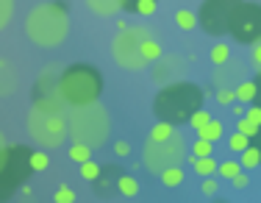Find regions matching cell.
<instances>
[{
    "label": "cell",
    "mask_w": 261,
    "mask_h": 203,
    "mask_svg": "<svg viewBox=\"0 0 261 203\" xmlns=\"http://www.w3.org/2000/svg\"><path fill=\"white\" fill-rule=\"evenodd\" d=\"M242 75H245V64H242L239 59H228L225 64H220V67H214V84H217V89L220 87H236V84L242 81Z\"/></svg>",
    "instance_id": "11"
},
{
    "label": "cell",
    "mask_w": 261,
    "mask_h": 203,
    "mask_svg": "<svg viewBox=\"0 0 261 203\" xmlns=\"http://www.w3.org/2000/svg\"><path fill=\"white\" fill-rule=\"evenodd\" d=\"M117 175H120V170H114V167H100V175L92 181V184L97 187V195H111Z\"/></svg>",
    "instance_id": "15"
},
{
    "label": "cell",
    "mask_w": 261,
    "mask_h": 203,
    "mask_svg": "<svg viewBox=\"0 0 261 203\" xmlns=\"http://www.w3.org/2000/svg\"><path fill=\"white\" fill-rule=\"evenodd\" d=\"M253 142L258 145V150H261V125H258V131H256V137H253Z\"/></svg>",
    "instance_id": "45"
},
{
    "label": "cell",
    "mask_w": 261,
    "mask_h": 203,
    "mask_svg": "<svg viewBox=\"0 0 261 203\" xmlns=\"http://www.w3.org/2000/svg\"><path fill=\"white\" fill-rule=\"evenodd\" d=\"M228 34H231L236 42H242V45H253L256 39H261V3L242 0V3L236 6L233 17H231Z\"/></svg>",
    "instance_id": "10"
},
{
    "label": "cell",
    "mask_w": 261,
    "mask_h": 203,
    "mask_svg": "<svg viewBox=\"0 0 261 203\" xmlns=\"http://www.w3.org/2000/svg\"><path fill=\"white\" fill-rule=\"evenodd\" d=\"M86 6H89V11L97 17H111V14L120 11V0H86Z\"/></svg>",
    "instance_id": "22"
},
{
    "label": "cell",
    "mask_w": 261,
    "mask_h": 203,
    "mask_svg": "<svg viewBox=\"0 0 261 203\" xmlns=\"http://www.w3.org/2000/svg\"><path fill=\"white\" fill-rule=\"evenodd\" d=\"M109 134H111V120L103 103L92 100L84 103V106H72V112L67 114V137H72V142L100 147L109 142Z\"/></svg>",
    "instance_id": "4"
},
{
    "label": "cell",
    "mask_w": 261,
    "mask_h": 203,
    "mask_svg": "<svg viewBox=\"0 0 261 203\" xmlns=\"http://www.w3.org/2000/svg\"><path fill=\"white\" fill-rule=\"evenodd\" d=\"M25 131L36 145L42 147H59L67 139V114L64 100L59 95H39V100L31 106L25 117Z\"/></svg>",
    "instance_id": "1"
},
{
    "label": "cell",
    "mask_w": 261,
    "mask_h": 203,
    "mask_svg": "<svg viewBox=\"0 0 261 203\" xmlns=\"http://www.w3.org/2000/svg\"><path fill=\"white\" fill-rule=\"evenodd\" d=\"M172 134H175V125L167 120H159L156 125L150 128V134H147V139H153V142H164V139H170Z\"/></svg>",
    "instance_id": "24"
},
{
    "label": "cell",
    "mask_w": 261,
    "mask_h": 203,
    "mask_svg": "<svg viewBox=\"0 0 261 203\" xmlns=\"http://www.w3.org/2000/svg\"><path fill=\"white\" fill-rule=\"evenodd\" d=\"M236 131H242L245 137L253 139V137H256V131H258V125H256V122H250L245 114H242V117H236Z\"/></svg>",
    "instance_id": "34"
},
{
    "label": "cell",
    "mask_w": 261,
    "mask_h": 203,
    "mask_svg": "<svg viewBox=\"0 0 261 203\" xmlns=\"http://www.w3.org/2000/svg\"><path fill=\"white\" fill-rule=\"evenodd\" d=\"M239 3L242 0H203L200 11H197V26L208 36H225Z\"/></svg>",
    "instance_id": "9"
},
{
    "label": "cell",
    "mask_w": 261,
    "mask_h": 203,
    "mask_svg": "<svg viewBox=\"0 0 261 203\" xmlns=\"http://www.w3.org/2000/svg\"><path fill=\"white\" fill-rule=\"evenodd\" d=\"M142 156H145L142 164H145L147 170L161 173L164 167H172V164L184 162L186 159V145H184V139L178 137V134H172L170 139H164V142H153V139H147Z\"/></svg>",
    "instance_id": "8"
},
{
    "label": "cell",
    "mask_w": 261,
    "mask_h": 203,
    "mask_svg": "<svg viewBox=\"0 0 261 203\" xmlns=\"http://www.w3.org/2000/svg\"><path fill=\"white\" fill-rule=\"evenodd\" d=\"M159 178H161V184H164L167 189H175V187H181V184H184L186 173L181 170V164H172V167H164V170H161Z\"/></svg>",
    "instance_id": "19"
},
{
    "label": "cell",
    "mask_w": 261,
    "mask_h": 203,
    "mask_svg": "<svg viewBox=\"0 0 261 203\" xmlns=\"http://www.w3.org/2000/svg\"><path fill=\"white\" fill-rule=\"evenodd\" d=\"M20 89V72L11 61L0 59V97H9Z\"/></svg>",
    "instance_id": "12"
},
{
    "label": "cell",
    "mask_w": 261,
    "mask_h": 203,
    "mask_svg": "<svg viewBox=\"0 0 261 203\" xmlns=\"http://www.w3.org/2000/svg\"><path fill=\"white\" fill-rule=\"evenodd\" d=\"M250 61H253L256 67H261V39H256V42L250 45Z\"/></svg>",
    "instance_id": "42"
},
{
    "label": "cell",
    "mask_w": 261,
    "mask_h": 203,
    "mask_svg": "<svg viewBox=\"0 0 261 203\" xmlns=\"http://www.w3.org/2000/svg\"><path fill=\"white\" fill-rule=\"evenodd\" d=\"M78 167H81V178H84V181H89V184L95 181L97 175H100V164H97V162H92V159H86V162H81Z\"/></svg>",
    "instance_id": "30"
},
{
    "label": "cell",
    "mask_w": 261,
    "mask_h": 203,
    "mask_svg": "<svg viewBox=\"0 0 261 203\" xmlns=\"http://www.w3.org/2000/svg\"><path fill=\"white\" fill-rule=\"evenodd\" d=\"M242 170V164H239V159H228V162H222V164H217V173H220L222 178H233L236 173Z\"/></svg>",
    "instance_id": "33"
},
{
    "label": "cell",
    "mask_w": 261,
    "mask_h": 203,
    "mask_svg": "<svg viewBox=\"0 0 261 203\" xmlns=\"http://www.w3.org/2000/svg\"><path fill=\"white\" fill-rule=\"evenodd\" d=\"M239 164H242V170H256V167H261V150H258L256 142H250L245 150L239 153Z\"/></svg>",
    "instance_id": "20"
},
{
    "label": "cell",
    "mask_w": 261,
    "mask_h": 203,
    "mask_svg": "<svg viewBox=\"0 0 261 203\" xmlns=\"http://www.w3.org/2000/svg\"><path fill=\"white\" fill-rule=\"evenodd\" d=\"M120 9L130 11V14H139V17H150L159 11V0H120Z\"/></svg>",
    "instance_id": "13"
},
{
    "label": "cell",
    "mask_w": 261,
    "mask_h": 203,
    "mask_svg": "<svg viewBox=\"0 0 261 203\" xmlns=\"http://www.w3.org/2000/svg\"><path fill=\"white\" fill-rule=\"evenodd\" d=\"M231 184H233V189H247V184H250V175L242 173V170H239V173H236V175L231 178Z\"/></svg>",
    "instance_id": "41"
},
{
    "label": "cell",
    "mask_w": 261,
    "mask_h": 203,
    "mask_svg": "<svg viewBox=\"0 0 261 203\" xmlns=\"http://www.w3.org/2000/svg\"><path fill=\"white\" fill-rule=\"evenodd\" d=\"M245 117H247L250 122H256V125H261V106H258L256 100H253V103H247V109H245Z\"/></svg>",
    "instance_id": "40"
},
{
    "label": "cell",
    "mask_w": 261,
    "mask_h": 203,
    "mask_svg": "<svg viewBox=\"0 0 261 203\" xmlns=\"http://www.w3.org/2000/svg\"><path fill=\"white\" fill-rule=\"evenodd\" d=\"M233 95H236V103L247 106V103L256 100V95H258V84H256V81H247V78H242V81L233 87Z\"/></svg>",
    "instance_id": "14"
},
{
    "label": "cell",
    "mask_w": 261,
    "mask_h": 203,
    "mask_svg": "<svg viewBox=\"0 0 261 203\" xmlns=\"http://www.w3.org/2000/svg\"><path fill=\"white\" fill-rule=\"evenodd\" d=\"M67 31H70V14L59 0L39 3L25 17V36L39 47H59L67 39Z\"/></svg>",
    "instance_id": "2"
},
{
    "label": "cell",
    "mask_w": 261,
    "mask_h": 203,
    "mask_svg": "<svg viewBox=\"0 0 261 203\" xmlns=\"http://www.w3.org/2000/svg\"><path fill=\"white\" fill-rule=\"evenodd\" d=\"M114 189L122 195V198H136V195H139V181H136L134 175H128V173H120L117 181H114Z\"/></svg>",
    "instance_id": "16"
},
{
    "label": "cell",
    "mask_w": 261,
    "mask_h": 203,
    "mask_svg": "<svg viewBox=\"0 0 261 203\" xmlns=\"http://www.w3.org/2000/svg\"><path fill=\"white\" fill-rule=\"evenodd\" d=\"M67 156H70V162H86V159H92V147L89 145H84V142H72L70 145V150H67Z\"/></svg>",
    "instance_id": "26"
},
{
    "label": "cell",
    "mask_w": 261,
    "mask_h": 203,
    "mask_svg": "<svg viewBox=\"0 0 261 203\" xmlns=\"http://www.w3.org/2000/svg\"><path fill=\"white\" fill-rule=\"evenodd\" d=\"M53 200L56 203H72V200H78V195L72 192L70 187H64V184H61L59 189H56V195H53Z\"/></svg>",
    "instance_id": "38"
},
{
    "label": "cell",
    "mask_w": 261,
    "mask_h": 203,
    "mask_svg": "<svg viewBox=\"0 0 261 203\" xmlns=\"http://www.w3.org/2000/svg\"><path fill=\"white\" fill-rule=\"evenodd\" d=\"M200 192L206 195V198H214V195L220 192V181H217L214 175H206V178H203V184H200Z\"/></svg>",
    "instance_id": "36"
},
{
    "label": "cell",
    "mask_w": 261,
    "mask_h": 203,
    "mask_svg": "<svg viewBox=\"0 0 261 203\" xmlns=\"http://www.w3.org/2000/svg\"><path fill=\"white\" fill-rule=\"evenodd\" d=\"M228 59H231V45H222V42H220V45L211 47V64H214V67L225 64Z\"/></svg>",
    "instance_id": "29"
},
{
    "label": "cell",
    "mask_w": 261,
    "mask_h": 203,
    "mask_svg": "<svg viewBox=\"0 0 261 203\" xmlns=\"http://www.w3.org/2000/svg\"><path fill=\"white\" fill-rule=\"evenodd\" d=\"M197 137L208 139V142H220V139L225 137V125H222L220 120H214V117H211L203 128H197Z\"/></svg>",
    "instance_id": "21"
},
{
    "label": "cell",
    "mask_w": 261,
    "mask_h": 203,
    "mask_svg": "<svg viewBox=\"0 0 261 203\" xmlns=\"http://www.w3.org/2000/svg\"><path fill=\"white\" fill-rule=\"evenodd\" d=\"M147 36V31L142 28V26H136V28H122L120 34L114 36V42H111V56H114L117 61V67H122V70H130V72H136V70H145L147 67V61L142 59V50H139V45H142V39Z\"/></svg>",
    "instance_id": "7"
},
{
    "label": "cell",
    "mask_w": 261,
    "mask_h": 203,
    "mask_svg": "<svg viewBox=\"0 0 261 203\" xmlns=\"http://www.w3.org/2000/svg\"><path fill=\"white\" fill-rule=\"evenodd\" d=\"M36 84H39L42 95H59V92H56V84H59V70H56V64H47V70L39 75Z\"/></svg>",
    "instance_id": "18"
},
{
    "label": "cell",
    "mask_w": 261,
    "mask_h": 203,
    "mask_svg": "<svg viewBox=\"0 0 261 203\" xmlns=\"http://www.w3.org/2000/svg\"><path fill=\"white\" fill-rule=\"evenodd\" d=\"M211 153H214V142H208L203 137H197L189 147V156H211Z\"/></svg>",
    "instance_id": "28"
},
{
    "label": "cell",
    "mask_w": 261,
    "mask_h": 203,
    "mask_svg": "<svg viewBox=\"0 0 261 203\" xmlns=\"http://www.w3.org/2000/svg\"><path fill=\"white\" fill-rule=\"evenodd\" d=\"M175 26L181 28V31H192V28H197V14H192L189 9L175 11Z\"/></svg>",
    "instance_id": "27"
},
{
    "label": "cell",
    "mask_w": 261,
    "mask_h": 203,
    "mask_svg": "<svg viewBox=\"0 0 261 203\" xmlns=\"http://www.w3.org/2000/svg\"><path fill=\"white\" fill-rule=\"evenodd\" d=\"M28 147L25 145H3L0 147V200L9 198L28 178Z\"/></svg>",
    "instance_id": "6"
},
{
    "label": "cell",
    "mask_w": 261,
    "mask_h": 203,
    "mask_svg": "<svg viewBox=\"0 0 261 203\" xmlns=\"http://www.w3.org/2000/svg\"><path fill=\"white\" fill-rule=\"evenodd\" d=\"M56 92L67 106H84V103H92L100 97L103 75L92 64H72L59 75Z\"/></svg>",
    "instance_id": "5"
},
{
    "label": "cell",
    "mask_w": 261,
    "mask_h": 203,
    "mask_svg": "<svg viewBox=\"0 0 261 203\" xmlns=\"http://www.w3.org/2000/svg\"><path fill=\"white\" fill-rule=\"evenodd\" d=\"M6 145V139H3V131H0V147H3Z\"/></svg>",
    "instance_id": "47"
},
{
    "label": "cell",
    "mask_w": 261,
    "mask_h": 203,
    "mask_svg": "<svg viewBox=\"0 0 261 203\" xmlns=\"http://www.w3.org/2000/svg\"><path fill=\"white\" fill-rule=\"evenodd\" d=\"M114 153H117V156H128V153H130V145L120 139V142H114Z\"/></svg>",
    "instance_id": "43"
},
{
    "label": "cell",
    "mask_w": 261,
    "mask_h": 203,
    "mask_svg": "<svg viewBox=\"0 0 261 203\" xmlns=\"http://www.w3.org/2000/svg\"><path fill=\"white\" fill-rule=\"evenodd\" d=\"M214 97H217V103H220V106H231V103L236 100L233 87H220V89L214 92Z\"/></svg>",
    "instance_id": "37"
},
{
    "label": "cell",
    "mask_w": 261,
    "mask_h": 203,
    "mask_svg": "<svg viewBox=\"0 0 261 203\" xmlns=\"http://www.w3.org/2000/svg\"><path fill=\"white\" fill-rule=\"evenodd\" d=\"M11 11H14V3H11V0H0V31H3L6 22L11 20Z\"/></svg>",
    "instance_id": "39"
},
{
    "label": "cell",
    "mask_w": 261,
    "mask_h": 203,
    "mask_svg": "<svg viewBox=\"0 0 261 203\" xmlns=\"http://www.w3.org/2000/svg\"><path fill=\"white\" fill-rule=\"evenodd\" d=\"M28 167H31V173H45V170L50 167V156H47L45 150H31L28 153Z\"/></svg>",
    "instance_id": "25"
},
{
    "label": "cell",
    "mask_w": 261,
    "mask_h": 203,
    "mask_svg": "<svg viewBox=\"0 0 261 203\" xmlns=\"http://www.w3.org/2000/svg\"><path fill=\"white\" fill-rule=\"evenodd\" d=\"M256 84H258V95H256V103L261 106V78H256Z\"/></svg>",
    "instance_id": "46"
},
{
    "label": "cell",
    "mask_w": 261,
    "mask_h": 203,
    "mask_svg": "<svg viewBox=\"0 0 261 203\" xmlns=\"http://www.w3.org/2000/svg\"><path fill=\"white\" fill-rule=\"evenodd\" d=\"M247 145H250V137H245L242 131H233L231 137H228V150L231 153H242Z\"/></svg>",
    "instance_id": "31"
},
{
    "label": "cell",
    "mask_w": 261,
    "mask_h": 203,
    "mask_svg": "<svg viewBox=\"0 0 261 203\" xmlns=\"http://www.w3.org/2000/svg\"><path fill=\"white\" fill-rule=\"evenodd\" d=\"M172 72H175V70H172V67L167 64L164 59H159V61H156V67H153V81H156V84H164L167 78L172 75Z\"/></svg>",
    "instance_id": "32"
},
{
    "label": "cell",
    "mask_w": 261,
    "mask_h": 203,
    "mask_svg": "<svg viewBox=\"0 0 261 203\" xmlns=\"http://www.w3.org/2000/svg\"><path fill=\"white\" fill-rule=\"evenodd\" d=\"M233 114H236V117L245 114V106H242V103H236V100H233Z\"/></svg>",
    "instance_id": "44"
},
{
    "label": "cell",
    "mask_w": 261,
    "mask_h": 203,
    "mask_svg": "<svg viewBox=\"0 0 261 203\" xmlns=\"http://www.w3.org/2000/svg\"><path fill=\"white\" fill-rule=\"evenodd\" d=\"M203 106V89L192 81H172L161 84L156 100H153V114L159 120H167L172 125H186L195 109Z\"/></svg>",
    "instance_id": "3"
},
{
    "label": "cell",
    "mask_w": 261,
    "mask_h": 203,
    "mask_svg": "<svg viewBox=\"0 0 261 203\" xmlns=\"http://www.w3.org/2000/svg\"><path fill=\"white\" fill-rule=\"evenodd\" d=\"M208 120H211V112H203V106H200V109H195V112H192V117H189V125L197 131V128H203Z\"/></svg>",
    "instance_id": "35"
},
{
    "label": "cell",
    "mask_w": 261,
    "mask_h": 203,
    "mask_svg": "<svg viewBox=\"0 0 261 203\" xmlns=\"http://www.w3.org/2000/svg\"><path fill=\"white\" fill-rule=\"evenodd\" d=\"M192 162V170H195L200 178H206V175H214L217 173V162H214V153L211 156H186Z\"/></svg>",
    "instance_id": "17"
},
{
    "label": "cell",
    "mask_w": 261,
    "mask_h": 203,
    "mask_svg": "<svg viewBox=\"0 0 261 203\" xmlns=\"http://www.w3.org/2000/svg\"><path fill=\"white\" fill-rule=\"evenodd\" d=\"M139 50H142V59H145V61H159L161 56H164L161 45H159L156 39H150V36H145V39H142Z\"/></svg>",
    "instance_id": "23"
}]
</instances>
